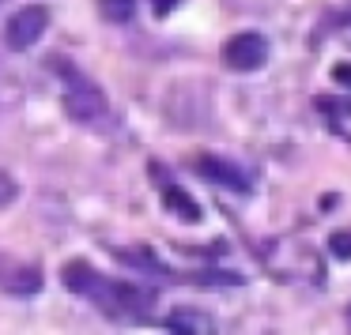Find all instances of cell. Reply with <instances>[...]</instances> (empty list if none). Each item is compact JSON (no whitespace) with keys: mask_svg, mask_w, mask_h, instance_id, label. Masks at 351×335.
I'll return each mask as SVG.
<instances>
[{"mask_svg":"<svg viewBox=\"0 0 351 335\" xmlns=\"http://www.w3.org/2000/svg\"><path fill=\"white\" fill-rule=\"evenodd\" d=\"M106 94L84 76H72V83L64 87V113L80 124H91V121H102L106 117Z\"/></svg>","mask_w":351,"mask_h":335,"instance_id":"6da1fadb","label":"cell"},{"mask_svg":"<svg viewBox=\"0 0 351 335\" xmlns=\"http://www.w3.org/2000/svg\"><path fill=\"white\" fill-rule=\"evenodd\" d=\"M46 27H49V12L42 8V4H27V8H19L16 16L8 19L4 42H8L12 49H31L34 42L46 34Z\"/></svg>","mask_w":351,"mask_h":335,"instance_id":"7a4b0ae2","label":"cell"},{"mask_svg":"<svg viewBox=\"0 0 351 335\" xmlns=\"http://www.w3.org/2000/svg\"><path fill=\"white\" fill-rule=\"evenodd\" d=\"M223 57H227V64L234 72H257V68H265V61H268V42L261 38L257 31L234 34V38L227 42V49H223Z\"/></svg>","mask_w":351,"mask_h":335,"instance_id":"3957f363","label":"cell"},{"mask_svg":"<svg viewBox=\"0 0 351 335\" xmlns=\"http://www.w3.org/2000/svg\"><path fill=\"white\" fill-rule=\"evenodd\" d=\"M46 282L42 264H27V260H4L0 264V290L12 297H34Z\"/></svg>","mask_w":351,"mask_h":335,"instance_id":"277c9868","label":"cell"},{"mask_svg":"<svg viewBox=\"0 0 351 335\" xmlns=\"http://www.w3.org/2000/svg\"><path fill=\"white\" fill-rule=\"evenodd\" d=\"M197 170H200V177H208V181L223 185V189H234V192H250V185H253L245 170H238L234 162L212 159V155H204V159H197Z\"/></svg>","mask_w":351,"mask_h":335,"instance_id":"5b68a950","label":"cell"},{"mask_svg":"<svg viewBox=\"0 0 351 335\" xmlns=\"http://www.w3.org/2000/svg\"><path fill=\"white\" fill-rule=\"evenodd\" d=\"M61 282L72 290V294H80V297H91L95 290H99V282H102V275L95 271L87 260H69L64 264V271H61Z\"/></svg>","mask_w":351,"mask_h":335,"instance_id":"8992f818","label":"cell"},{"mask_svg":"<svg viewBox=\"0 0 351 335\" xmlns=\"http://www.w3.org/2000/svg\"><path fill=\"white\" fill-rule=\"evenodd\" d=\"M167 327H170V332H193V335H200V332H212V320H208L204 312H197V309H174L167 317Z\"/></svg>","mask_w":351,"mask_h":335,"instance_id":"52a82bcc","label":"cell"},{"mask_svg":"<svg viewBox=\"0 0 351 335\" xmlns=\"http://www.w3.org/2000/svg\"><path fill=\"white\" fill-rule=\"evenodd\" d=\"M167 207H170V211H174L182 222H200V207H197V200H193L189 192L174 189V185L167 189Z\"/></svg>","mask_w":351,"mask_h":335,"instance_id":"ba28073f","label":"cell"},{"mask_svg":"<svg viewBox=\"0 0 351 335\" xmlns=\"http://www.w3.org/2000/svg\"><path fill=\"white\" fill-rule=\"evenodd\" d=\"M99 12L110 23H129L136 16V0H99Z\"/></svg>","mask_w":351,"mask_h":335,"instance_id":"9c48e42d","label":"cell"},{"mask_svg":"<svg viewBox=\"0 0 351 335\" xmlns=\"http://www.w3.org/2000/svg\"><path fill=\"white\" fill-rule=\"evenodd\" d=\"M193 282H204V286H238L242 275H238V271H223V267H204V271L193 275Z\"/></svg>","mask_w":351,"mask_h":335,"instance_id":"30bf717a","label":"cell"},{"mask_svg":"<svg viewBox=\"0 0 351 335\" xmlns=\"http://www.w3.org/2000/svg\"><path fill=\"white\" fill-rule=\"evenodd\" d=\"M16 200H19V181L8 170H0V207H12Z\"/></svg>","mask_w":351,"mask_h":335,"instance_id":"8fae6325","label":"cell"},{"mask_svg":"<svg viewBox=\"0 0 351 335\" xmlns=\"http://www.w3.org/2000/svg\"><path fill=\"white\" fill-rule=\"evenodd\" d=\"M328 252H332L336 260H351V230H336V234L328 237Z\"/></svg>","mask_w":351,"mask_h":335,"instance_id":"7c38bea8","label":"cell"},{"mask_svg":"<svg viewBox=\"0 0 351 335\" xmlns=\"http://www.w3.org/2000/svg\"><path fill=\"white\" fill-rule=\"evenodd\" d=\"M332 76H336V79H351V64H336Z\"/></svg>","mask_w":351,"mask_h":335,"instance_id":"4fadbf2b","label":"cell"},{"mask_svg":"<svg viewBox=\"0 0 351 335\" xmlns=\"http://www.w3.org/2000/svg\"><path fill=\"white\" fill-rule=\"evenodd\" d=\"M348 317H351V309H348Z\"/></svg>","mask_w":351,"mask_h":335,"instance_id":"5bb4252c","label":"cell"}]
</instances>
